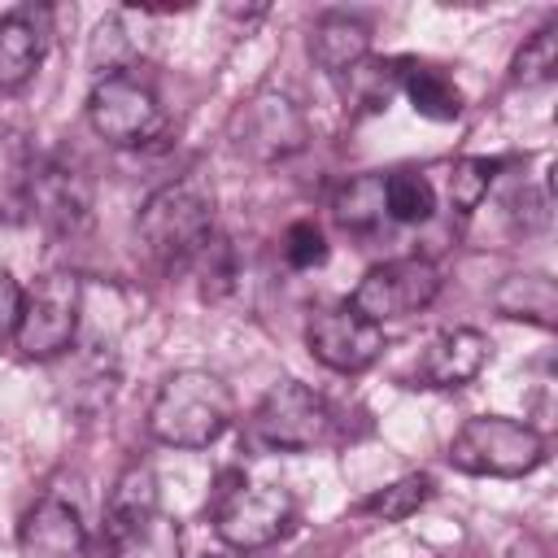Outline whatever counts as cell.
<instances>
[{"instance_id": "cell-5", "label": "cell", "mask_w": 558, "mask_h": 558, "mask_svg": "<svg viewBox=\"0 0 558 558\" xmlns=\"http://www.w3.org/2000/svg\"><path fill=\"white\" fill-rule=\"evenodd\" d=\"M449 462L466 475H497L514 480L545 462V436L519 418L475 414L449 440Z\"/></svg>"}, {"instance_id": "cell-24", "label": "cell", "mask_w": 558, "mask_h": 558, "mask_svg": "<svg viewBox=\"0 0 558 558\" xmlns=\"http://www.w3.org/2000/svg\"><path fill=\"white\" fill-rule=\"evenodd\" d=\"M558 74V31L554 26H541L519 52H514V65H510V78L523 83V87H541Z\"/></svg>"}, {"instance_id": "cell-28", "label": "cell", "mask_w": 558, "mask_h": 558, "mask_svg": "<svg viewBox=\"0 0 558 558\" xmlns=\"http://www.w3.org/2000/svg\"><path fill=\"white\" fill-rule=\"evenodd\" d=\"M22 283L9 275V270H0V340L4 336H13L17 331V318H22Z\"/></svg>"}, {"instance_id": "cell-9", "label": "cell", "mask_w": 558, "mask_h": 558, "mask_svg": "<svg viewBox=\"0 0 558 558\" xmlns=\"http://www.w3.org/2000/svg\"><path fill=\"white\" fill-rule=\"evenodd\" d=\"M440 292V270L427 257H397L384 266H371L362 275V283L353 288L349 305L371 318V323H392V318H410L418 310H427Z\"/></svg>"}, {"instance_id": "cell-22", "label": "cell", "mask_w": 558, "mask_h": 558, "mask_svg": "<svg viewBox=\"0 0 558 558\" xmlns=\"http://www.w3.org/2000/svg\"><path fill=\"white\" fill-rule=\"evenodd\" d=\"M501 166H506L501 157H462V161H453L449 166V205L458 214L480 209V201L488 196V187L501 174Z\"/></svg>"}, {"instance_id": "cell-18", "label": "cell", "mask_w": 558, "mask_h": 558, "mask_svg": "<svg viewBox=\"0 0 558 558\" xmlns=\"http://www.w3.org/2000/svg\"><path fill=\"white\" fill-rule=\"evenodd\" d=\"M31 174L35 153L17 131L0 135V227H17L31 218Z\"/></svg>"}, {"instance_id": "cell-15", "label": "cell", "mask_w": 558, "mask_h": 558, "mask_svg": "<svg viewBox=\"0 0 558 558\" xmlns=\"http://www.w3.org/2000/svg\"><path fill=\"white\" fill-rule=\"evenodd\" d=\"M366 52H371V26L353 13H327L310 31V57L336 78L349 74L357 61H366Z\"/></svg>"}, {"instance_id": "cell-17", "label": "cell", "mask_w": 558, "mask_h": 558, "mask_svg": "<svg viewBox=\"0 0 558 558\" xmlns=\"http://www.w3.org/2000/svg\"><path fill=\"white\" fill-rule=\"evenodd\" d=\"M44 57V31L31 9L0 17V87H22Z\"/></svg>"}, {"instance_id": "cell-14", "label": "cell", "mask_w": 558, "mask_h": 558, "mask_svg": "<svg viewBox=\"0 0 558 558\" xmlns=\"http://www.w3.org/2000/svg\"><path fill=\"white\" fill-rule=\"evenodd\" d=\"M484 362H488V340L475 327H449L427 344L418 362V379L423 388H462L484 371Z\"/></svg>"}, {"instance_id": "cell-19", "label": "cell", "mask_w": 558, "mask_h": 558, "mask_svg": "<svg viewBox=\"0 0 558 558\" xmlns=\"http://www.w3.org/2000/svg\"><path fill=\"white\" fill-rule=\"evenodd\" d=\"M401 92L414 105V113L427 118V122H453L462 113L458 83L436 65H405L401 70Z\"/></svg>"}, {"instance_id": "cell-13", "label": "cell", "mask_w": 558, "mask_h": 558, "mask_svg": "<svg viewBox=\"0 0 558 558\" xmlns=\"http://www.w3.org/2000/svg\"><path fill=\"white\" fill-rule=\"evenodd\" d=\"M17 549H22V558H83L87 532H83L78 510L61 497L35 501L17 527Z\"/></svg>"}, {"instance_id": "cell-6", "label": "cell", "mask_w": 558, "mask_h": 558, "mask_svg": "<svg viewBox=\"0 0 558 558\" xmlns=\"http://www.w3.org/2000/svg\"><path fill=\"white\" fill-rule=\"evenodd\" d=\"M87 122L113 148L153 144L166 131V113L157 105V92L126 70L96 78V87L87 96Z\"/></svg>"}, {"instance_id": "cell-10", "label": "cell", "mask_w": 558, "mask_h": 558, "mask_svg": "<svg viewBox=\"0 0 558 558\" xmlns=\"http://www.w3.org/2000/svg\"><path fill=\"white\" fill-rule=\"evenodd\" d=\"M331 427V410L327 401L301 384V379H279L266 388V397L257 401V414H253V432L262 445L270 449H283V453H301V449H314Z\"/></svg>"}, {"instance_id": "cell-2", "label": "cell", "mask_w": 558, "mask_h": 558, "mask_svg": "<svg viewBox=\"0 0 558 558\" xmlns=\"http://www.w3.org/2000/svg\"><path fill=\"white\" fill-rule=\"evenodd\" d=\"M235 401L214 371H174L161 379L148 405V432L174 449H205L231 427Z\"/></svg>"}, {"instance_id": "cell-3", "label": "cell", "mask_w": 558, "mask_h": 558, "mask_svg": "<svg viewBox=\"0 0 558 558\" xmlns=\"http://www.w3.org/2000/svg\"><path fill=\"white\" fill-rule=\"evenodd\" d=\"M214 532L235 554H257L283 541L296 523V501L279 484H248L240 471H222L205 501Z\"/></svg>"}, {"instance_id": "cell-27", "label": "cell", "mask_w": 558, "mask_h": 558, "mask_svg": "<svg viewBox=\"0 0 558 558\" xmlns=\"http://www.w3.org/2000/svg\"><path fill=\"white\" fill-rule=\"evenodd\" d=\"M87 61H92V70H100V78L126 70V65H122V61H126V31H122L118 17H105V22L96 26L92 48H87Z\"/></svg>"}, {"instance_id": "cell-12", "label": "cell", "mask_w": 558, "mask_h": 558, "mask_svg": "<svg viewBox=\"0 0 558 558\" xmlns=\"http://www.w3.org/2000/svg\"><path fill=\"white\" fill-rule=\"evenodd\" d=\"M31 209L52 227V231H74L92 214V179L83 174L78 161L52 153L35 157L31 174Z\"/></svg>"}, {"instance_id": "cell-1", "label": "cell", "mask_w": 558, "mask_h": 558, "mask_svg": "<svg viewBox=\"0 0 558 558\" xmlns=\"http://www.w3.org/2000/svg\"><path fill=\"white\" fill-rule=\"evenodd\" d=\"M135 235L153 257V266L161 270L192 266L214 235V192L201 179H174L157 187L135 218Z\"/></svg>"}, {"instance_id": "cell-20", "label": "cell", "mask_w": 558, "mask_h": 558, "mask_svg": "<svg viewBox=\"0 0 558 558\" xmlns=\"http://www.w3.org/2000/svg\"><path fill=\"white\" fill-rule=\"evenodd\" d=\"M432 493H436L432 475H427V471H414V475H401V480H392L388 488L371 493L366 501H357V510H362V514H375V519H384V523H401V519H410L418 506H427Z\"/></svg>"}, {"instance_id": "cell-23", "label": "cell", "mask_w": 558, "mask_h": 558, "mask_svg": "<svg viewBox=\"0 0 558 558\" xmlns=\"http://www.w3.org/2000/svg\"><path fill=\"white\" fill-rule=\"evenodd\" d=\"M192 266L201 275V296L205 301H222L240 283V257H235V244L227 235H209V244L196 253Z\"/></svg>"}, {"instance_id": "cell-25", "label": "cell", "mask_w": 558, "mask_h": 558, "mask_svg": "<svg viewBox=\"0 0 558 558\" xmlns=\"http://www.w3.org/2000/svg\"><path fill=\"white\" fill-rule=\"evenodd\" d=\"M336 214L344 227H375L384 218V174H357L340 196H336Z\"/></svg>"}, {"instance_id": "cell-16", "label": "cell", "mask_w": 558, "mask_h": 558, "mask_svg": "<svg viewBox=\"0 0 558 558\" xmlns=\"http://www.w3.org/2000/svg\"><path fill=\"white\" fill-rule=\"evenodd\" d=\"M497 314L532 323V327H554L558 323V283L549 275H506L493 292Z\"/></svg>"}, {"instance_id": "cell-11", "label": "cell", "mask_w": 558, "mask_h": 558, "mask_svg": "<svg viewBox=\"0 0 558 558\" xmlns=\"http://www.w3.org/2000/svg\"><path fill=\"white\" fill-rule=\"evenodd\" d=\"M305 344L310 353L340 371V375H357L366 371L379 353H384V327L362 318L349 301L344 305H327V310H314L310 323H305Z\"/></svg>"}, {"instance_id": "cell-21", "label": "cell", "mask_w": 558, "mask_h": 558, "mask_svg": "<svg viewBox=\"0 0 558 558\" xmlns=\"http://www.w3.org/2000/svg\"><path fill=\"white\" fill-rule=\"evenodd\" d=\"M436 209V187L418 170H392L384 179V214L397 222H427Z\"/></svg>"}, {"instance_id": "cell-8", "label": "cell", "mask_w": 558, "mask_h": 558, "mask_svg": "<svg viewBox=\"0 0 558 558\" xmlns=\"http://www.w3.org/2000/svg\"><path fill=\"white\" fill-rule=\"evenodd\" d=\"M310 140V122L301 105L283 92H253L235 113H231V148L248 161H283L301 153Z\"/></svg>"}, {"instance_id": "cell-26", "label": "cell", "mask_w": 558, "mask_h": 558, "mask_svg": "<svg viewBox=\"0 0 558 558\" xmlns=\"http://www.w3.org/2000/svg\"><path fill=\"white\" fill-rule=\"evenodd\" d=\"M283 257H288L292 270H314V266H323V262H327V235H323V227L310 222V218L292 222L288 235H283Z\"/></svg>"}, {"instance_id": "cell-4", "label": "cell", "mask_w": 558, "mask_h": 558, "mask_svg": "<svg viewBox=\"0 0 558 558\" xmlns=\"http://www.w3.org/2000/svg\"><path fill=\"white\" fill-rule=\"evenodd\" d=\"M105 536H109L113 558H179L183 554V532L161 510L157 475L148 466L135 462L118 475L109 506H105Z\"/></svg>"}, {"instance_id": "cell-7", "label": "cell", "mask_w": 558, "mask_h": 558, "mask_svg": "<svg viewBox=\"0 0 558 558\" xmlns=\"http://www.w3.org/2000/svg\"><path fill=\"white\" fill-rule=\"evenodd\" d=\"M78 310H83V283L70 270H48L22 296V318L13 331L17 349L26 357L65 353L74 344V331H78Z\"/></svg>"}]
</instances>
